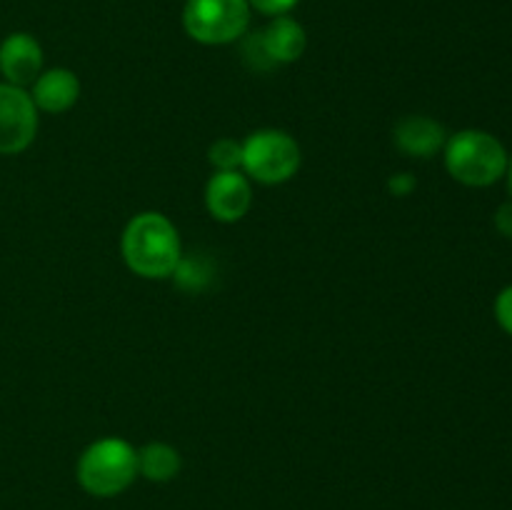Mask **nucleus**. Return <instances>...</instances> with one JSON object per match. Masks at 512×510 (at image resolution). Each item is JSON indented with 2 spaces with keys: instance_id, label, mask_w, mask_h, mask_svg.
<instances>
[{
  "instance_id": "1",
  "label": "nucleus",
  "mask_w": 512,
  "mask_h": 510,
  "mask_svg": "<svg viewBox=\"0 0 512 510\" xmlns=\"http://www.w3.org/2000/svg\"><path fill=\"white\" fill-rule=\"evenodd\" d=\"M123 258L135 275L168 278L183 258L178 230L160 213L135 215L123 233Z\"/></svg>"
},
{
  "instance_id": "2",
  "label": "nucleus",
  "mask_w": 512,
  "mask_h": 510,
  "mask_svg": "<svg viewBox=\"0 0 512 510\" xmlns=\"http://www.w3.org/2000/svg\"><path fill=\"white\" fill-rule=\"evenodd\" d=\"M508 150L485 130H460L445 143V168L458 183L488 188L508 173Z\"/></svg>"
},
{
  "instance_id": "3",
  "label": "nucleus",
  "mask_w": 512,
  "mask_h": 510,
  "mask_svg": "<svg viewBox=\"0 0 512 510\" xmlns=\"http://www.w3.org/2000/svg\"><path fill=\"white\" fill-rule=\"evenodd\" d=\"M138 475V450L120 438H105L85 448L78 460V480L88 493L110 498Z\"/></svg>"
},
{
  "instance_id": "4",
  "label": "nucleus",
  "mask_w": 512,
  "mask_h": 510,
  "mask_svg": "<svg viewBox=\"0 0 512 510\" xmlns=\"http://www.w3.org/2000/svg\"><path fill=\"white\" fill-rule=\"evenodd\" d=\"M185 33L203 45L238 40L250 25L248 0H188L183 10Z\"/></svg>"
},
{
  "instance_id": "5",
  "label": "nucleus",
  "mask_w": 512,
  "mask_h": 510,
  "mask_svg": "<svg viewBox=\"0 0 512 510\" xmlns=\"http://www.w3.org/2000/svg\"><path fill=\"white\" fill-rule=\"evenodd\" d=\"M240 168L258 183H285L300 168V145L283 130H258L243 143Z\"/></svg>"
},
{
  "instance_id": "6",
  "label": "nucleus",
  "mask_w": 512,
  "mask_h": 510,
  "mask_svg": "<svg viewBox=\"0 0 512 510\" xmlns=\"http://www.w3.org/2000/svg\"><path fill=\"white\" fill-rule=\"evenodd\" d=\"M38 133V108L30 93L10 83H0V155H18Z\"/></svg>"
},
{
  "instance_id": "7",
  "label": "nucleus",
  "mask_w": 512,
  "mask_h": 510,
  "mask_svg": "<svg viewBox=\"0 0 512 510\" xmlns=\"http://www.w3.org/2000/svg\"><path fill=\"white\" fill-rule=\"evenodd\" d=\"M205 203H208L210 215L223 223H238L253 203V190H250L248 178L238 170H218L208 180L205 188Z\"/></svg>"
},
{
  "instance_id": "8",
  "label": "nucleus",
  "mask_w": 512,
  "mask_h": 510,
  "mask_svg": "<svg viewBox=\"0 0 512 510\" xmlns=\"http://www.w3.org/2000/svg\"><path fill=\"white\" fill-rule=\"evenodd\" d=\"M43 70V48L38 40L28 33H13L0 43V73L5 83L33 85Z\"/></svg>"
},
{
  "instance_id": "9",
  "label": "nucleus",
  "mask_w": 512,
  "mask_h": 510,
  "mask_svg": "<svg viewBox=\"0 0 512 510\" xmlns=\"http://www.w3.org/2000/svg\"><path fill=\"white\" fill-rule=\"evenodd\" d=\"M255 35H258L265 58L273 65L293 63L305 53V45H308V35H305L303 25L298 20L288 18V15H278L268 28Z\"/></svg>"
},
{
  "instance_id": "10",
  "label": "nucleus",
  "mask_w": 512,
  "mask_h": 510,
  "mask_svg": "<svg viewBox=\"0 0 512 510\" xmlns=\"http://www.w3.org/2000/svg\"><path fill=\"white\" fill-rule=\"evenodd\" d=\"M395 143L403 153L415 158H430L448 143V133L438 120L428 115H410L395 125Z\"/></svg>"
},
{
  "instance_id": "11",
  "label": "nucleus",
  "mask_w": 512,
  "mask_h": 510,
  "mask_svg": "<svg viewBox=\"0 0 512 510\" xmlns=\"http://www.w3.org/2000/svg\"><path fill=\"white\" fill-rule=\"evenodd\" d=\"M80 95V83L75 78V73L65 68H53L45 70L35 78L33 83V98L35 108L45 110V113H65L68 108H73L75 100Z\"/></svg>"
},
{
  "instance_id": "12",
  "label": "nucleus",
  "mask_w": 512,
  "mask_h": 510,
  "mask_svg": "<svg viewBox=\"0 0 512 510\" xmlns=\"http://www.w3.org/2000/svg\"><path fill=\"white\" fill-rule=\"evenodd\" d=\"M180 470L178 450L165 443H148L143 450H138V473H143L148 480L165 483L175 478Z\"/></svg>"
},
{
  "instance_id": "13",
  "label": "nucleus",
  "mask_w": 512,
  "mask_h": 510,
  "mask_svg": "<svg viewBox=\"0 0 512 510\" xmlns=\"http://www.w3.org/2000/svg\"><path fill=\"white\" fill-rule=\"evenodd\" d=\"M210 163L218 170H238L243 165V143L223 138L210 145Z\"/></svg>"
},
{
  "instance_id": "14",
  "label": "nucleus",
  "mask_w": 512,
  "mask_h": 510,
  "mask_svg": "<svg viewBox=\"0 0 512 510\" xmlns=\"http://www.w3.org/2000/svg\"><path fill=\"white\" fill-rule=\"evenodd\" d=\"M495 320L505 333L512 335V285L500 290L495 298Z\"/></svg>"
},
{
  "instance_id": "15",
  "label": "nucleus",
  "mask_w": 512,
  "mask_h": 510,
  "mask_svg": "<svg viewBox=\"0 0 512 510\" xmlns=\"http://www.w3.org/2000/svg\"><path fill=\"white\" fill-rule=\"evenodd\" d=\"M250 8L260 10L263 15H273V18H278V15H285L290 13V10L298 5V0H248Z\"/></svg>"
},
{
  "instance_id": "16",
  "label": "nucleus",
  "mask_w": 512,
  "mask_h": 510,
  "mask_svg": "<svg viewBox=\"0 0 512 510\" xmlns=\"http://www.w3.org/2000/svg\"><path fill=\"white\" fill-rule=\"evenodd\" d=\"M495 228H498V233L503 238L512 240V200L498 208V213H495Z\"/></svg>"
},
{
  "instance_id": "17",
  "label": "nucleus",
  "mask_w": 512,
  "mask_h": 510,
  "mask_svg": "<svg viewBox=\"0 0 512 510\" xmlns=\"http://www.w3.org/2000/svg\"><path fill=\"white\" fill-rule=\"evenodd\" d=\"M390 188H393L395 195H408L410 190L415 188V180L410 178L408 173H400V175H395L393 180H390Z\"/></svg>"
},
{
  "instance_id": "18",
  "label": "nucleus",
  "mask_w": 512,
  "mask_h": 510,
  "mask_svg": "<svg viewBox=\"0 0 512 510\" xmlns=\"http://www.w3.org/2000/svg\"><path fill=\"white\" fill-rule=\"evenodd\" d=\"M508 185H510V193H512V155H510V160H508Z\"/></svg>"
}]
</instances>
